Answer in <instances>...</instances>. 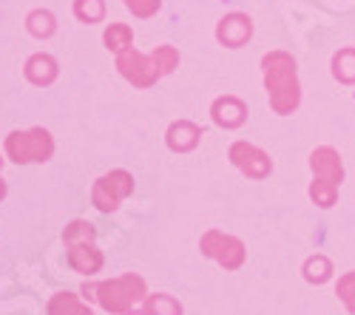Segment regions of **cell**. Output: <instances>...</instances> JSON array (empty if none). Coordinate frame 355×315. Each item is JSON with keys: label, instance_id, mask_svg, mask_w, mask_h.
I'll list each match as a JSON object with an SVG mask.
<instances>
[{"label": "cell", "instance_id": "cell-22", "mask_svg": "<svg viewBox=\"0 0 355 315\" xmlns=\"http://www.w3.org/2000/svg\"><path fill=\"white\" fill-rule=\"evenodd\" d=\"M310 199H313L318 208H333L336 199H338V185L324 182V179H313V185H310Z\"/></svg>", "mask_w": 355, "mask_h": 315}, {"label": "cell", "instance_id": "cell-7", "mask_svg": "<svg viewBox=\"0 0 355 315\" xmlns=\"http://www.w3.org/2000/svg\"><path fill=\"white\" fill-rule=\"evenodd\" d=\"M227 159L233 162V168L239 170V174H245L248 179H268L270 170H273V159L270 154H264L259 145H253V142H233L230 151H227Z\"/></svg>", "mask_w": 355, "mask_h": 315}, {"label": "cell", "instance_id": "cell-4", "mask_svg": "<svg viewBox=\"0 0 355 315\" xmlns=\"http://www.w3.org/2000/svg\"><path fill=\"white\" fill-rule=\"evenodd\" d=\"M199 250H202L205 259L216 262L222 270H230V273L239 270L245 264V259H248L245 242L230 236V233H225V231H216V227H214V231H208V233H202Z\"/></svg>", "mask_w": 355, "mask_h": 315}, {"label": "cell", "instance_id": "cell-11", "mask_svg": "<svg viewBox=\"0 0 355 315\" xmlns=\"http://www.w3.org/2000/svg\"><path fill=\"white\" fill-rule=\"evenodd\" d=\"M199 139H202V128L191 120H176L165 131V145L173 154H191L199 145Z\"/></svg>", "mask_w": 355, "mask_h": 315}, {"label": "cell", "instance_id": "cell-23", "mask_svg": "<svg viewBox=\"0 0 355 315\" xmlns=\"http://www.w3.org/2000/svg\"><path fill=\"white\" fill-rule=\"evenodd\" d=\"M336 296L344 301L347 312L355 315V270H349V273H344V276L338 278V284H336Z\"/></svg>", "mask_w": 355, "mask_h": 315}, {"label": "cell", "instance_id": "cell-12", "mask_svg": "<svg viewBox=\"0 0 355 315\" xmlns=\"http://www.w3.org/2000/svg\"><path fill=\"white\" fill-rule=\"evenodd\" d=\"M66 250H69V253H66L69 267H71L74 273L85 276V278L97 276V273L103 270V264H105V255H103V250H100L97 244H80V247H66Z\"/></svg>", "mask_w": 355, "mask_h": 315}, {"label": "cell", "instance_id": "cell-27", "mask_svg": "<svg viewBox=\"0 0 355 315\" xmlns=\"http://www.w3.org/2000/svg\"><path fill=\"white\" fill-rule=\"evenodd\" d=\"M6 193H9V188H6L3 177H0V202H3V199H6Z\"/></svg>", "mask_w": 355, "mask_h": 315}, {"label": "cell", "instance_id": "cell-18", "mask_svg": "<svg viewBox=\"0 0 355 315\" xmlns=\"http://www.w3.org/2000/svg\"><path fill=\"white\" fill-rule=\"evenodd\" d=\"M142 309H145L148 315H182V312H185L182 304L176 301L173 296H168V293H154V296H148V298L142 301Z\"/></svg>", "mask_w": 355, "mask_h": 315}, {"label": "cell", "instance_id": "cell-6", "mask_svg": "<svg viewBox=\"0 0 355 315\" xmlns=\"http://www.w3.org/2000/svg\"><path fill=\"white\" fill-rule=\"evenodd\" d=\"M116 71H120L134 89H151V85H157V80L162 77V71L154 63V57L142 54L137 48L116 54Z\"/></svg>", "mask_w": 355, "mask_h": 315}, {"label": "cell", "instance_id": "cell-9", "mask_svg": "<svg viewBox=\"0 0 355 315\" xmlns=\"http://www.w3.org/2000/svg\"><path fill=\"white\" fill-rule=\"evenodd\" d=\"M211 120L225 131H236V128H242L248 123V105L233 94L216 97L214 105H211Z\"/></svg>", "mask_w": 355, "mask_h": 315}, {"label": "cell", "instance_id": "cell-14", "mask_svg": "<svg viewBox=\"0 0 355 315\" xmlns=\"http://www.w3.org/2000/svg\"><path fill=\"white\" fill-rule=\"evenodd\" d=\"M46 312L49 315H94L92 304H88L83 296H74L69 290H60L54 293L46 304Z\"/></svg>", "mask_w": 355, "mask_h": 315}, {"label": "cell", "instance_id": "cell-8", "mask_svg": "<svg viewBox=\"0 0 355 315\" xmlns=\"http://www.w3.org/2000/svg\"><path fill=\"white\" fill-rule=\"evenodd\" d=\"M253 37V20L242 12H230L216 26V40L225 48H242Z\"/></svg>", "mask_w": 355, "mask_h": 315}, {"label": "cell", "instance_id": "cell-15", "mask_svg": "<svg viewBox=\"0 0 355 315\" xmlns=\"http://www.w3.org/2000/svg\"><path fill=\"white\" fill-rule=\"evenodd\" d=\"M97 242V227L85 219H74L63 231V244L66 247H80V244H94Z\"/></svg>", "mask_w": 355, "mask_h": 315}, {"label": "cell", "instance_id": "cell-3", "mask_svg": "<svg viewBox=\"0 0 355 315\" xmlns=\"http://www.w3.org/2000/svg\"><path fill=\"white\" fill-rule=\"evenodd\" d=\"M3 151L9 162L15 165H32V162H49L54 156V136L49 128H26L12 131L3 142Z\"/></svg>", "mask_w": 355, "mask_h": 315}, {"label": "cell", "instance_id": "cell-26", "mask_svg": "<svg viewBox=\"0 0 355 315\" xmlns=\"http://www.w3.org/2000/svg\"><path fill=\"white\" fill-rule=\"evenodd\" d=\"M97 284H100V281H97ZM97 284H94V281H85L83 287H80V296H83L88 304H92V301H97Z\"/></svg>", "mask_w": 355, "mask_h": 315}, {"label": "cell", "instance_id": "cell-20", "mask_svg": "<svg viewBox=\"0 0 355 315\" xmlns=\"http://www.w3.org/2000/svg\"><path fill=\"white\" fill-rule=\"evenodd\" d=\"M304 278H307L310 284H324V281H330V278H333V262H330L324 253L310 255V259L304 262Z\"/></svg>", "mask_w": 355, "mask_h": 315}, {"label": "cell", "instance_id": "cell-16", "mask_svg": "<svg viewBox=\"0 0 355 315\" xmlns=\"http://www.w3.org/2000/svg\"><path fill=\"white\" fill-rule=\"evenodd\" d=\"M103 43L114 54H123V51L134 48V32H131V26L128 23H111L105 28V35H103Z\"/></svg>", "mask_w": 355, "mask_h": 315}, {"label": "cell", "instance_id": "cell-2", "mask_svg": "<svg viewBox=\"0 0 355 315\" xmlns=\"http://www.w3.org/2000/svg\"><path fill=\"white\" fill-rule=\"evenodd\" d=\"M148 298V284L137 273H123L97 284V304L111 315H125Z\"/></svg>", "mask_w": 355, "mask_h": 315}, {"label": "cell", "instance_id": "cell-13", "mask_svg": "<svg viewBox=\"0 0 355 315\" xmlns=\"http://www.w3.org/2000/svg\"><path fill=\"white\" fill-rule=\"evenodd\" d=\"M23 74H26V80L32 82V85H51L54 80H57V74H60V66H57V60L51 54H32L26 60V69H23Z\"/></svg>", "mask_w": 355, "mask_h": 315}, {"label": "cell", "instance_id": "cell-5", "mask_svg": "<svg viewBox=\"0 0 355 315\" xmlns=\"http://www.w3.org/2000/svg\"><path fill=\"white\" fill-rule=\"evenodd\" d=\"M131 193H134V177L128 174V170L116 168V170L103 174L94 182V188H92V205L100 213H114Z\"/></svg>", "mask_w": 355, "mask_h": 315}, {"label": "cell", "instance_id": "cell-17", "mask_svg": "<svg viewBox=\"0 0 355 315\" xmlns=\"http://www.w3.org/2000/svg\"><path fill=\"white\" fill-rule=\"evenodd\" d=\"M26 28H28V35L37 37V40H49L54 32H57V20L49 9H35V12H28L26 17Z\"/></svg>", "mask_w": 355, "mask_h": 315}, {"label": "cell", "instance_id": "cell-25", "mask_svg": "<svg viewBox=\"0 0 355 315\" xmlns=\"http://www.w3.org/2000/svg\"><path fill=\"white\" fill-rule=\"evenodd\" d=\"M123 3H125V9H128L134 17H142V20L154 17V15L162 9V0H123Z\"/></svg>", "mask_w": 355, "mask_h": 315}, {"label": "cell", "instance_id": "cell-19", "mask_svg": "<svg viewBox=\"0 0 355 315\" xmlns=\"http://www.w3.org/2000/svg\"><path fill=\"white\" fill-rule=\"evenodd\" d=\"M333 77L344 85H355V48H341L333 57Z\"/></svg>", "mask_w": 355, "mask_h": 315}, {"label": "cell", "instance_id": "cell-28", "mask_svg": "<svg viewBox=\"0 0 355 315\" xmlns=\"http://www.w3.org/2000/svg\"><path fill=\"white\" fill-rule=\"evenodd\" d=\"M125 315H148V312H145V309H142V312H137V309H131V312H125Z\"/></svg>", "mask_w": 355, "mask_h": 315}, {"label": "cell", "instance_id": "cell-1", "mask_svg": "<svg viewBox=\"0 0 355 315\" xmlns=\"http://www.w3.org/2000/svg\"><path fill=\"white\" fill-rule=\"evenodd\" d=\"M264 71V91H268L270 108L279 117H287L302 105V82H299V66H295L293 54L276 48L261 57Z\"/></svg>", "mask_w": 355, "mask_h": 315}, {"label": "cell", "instance_id": "cell-10", "mask_svg": "<svg viewBox=\"0 0 355 315\" xmlns=\"http://www.w3.org/2000/svg\"><path fill=\"white\" fill-rule=\"evenodd\" d=\"M310 170H313V179H324V182H333V185L344 182L341 154L330 145H321L310 154Z\"/></svg>", "mask_w": 355, "mask_h": 315}, {"label": "cell", "instance_id": "cell-21", "mask_svg": "<svg viewBox=\"0 0 355 315\" xmlns=\"http://www.w3.org/2000/svg\"><path fill=\"white\" fill-rule=\"evenodd\" d=\"M74 17L80 23H103L105 20V0H74Z\"/></svg>", "mask_w": 355, "mask_h": 315}, {"label": "cell", "instance_id": "cell-24", "mask_svg": "<svg viewBox=\"0 0 355 315\" xmlns=\"http://www.w3.org/2000/svg\"><path fill=\"white\" fill-rule=\"evenodd\" d=\"M151 57H154L157 69L162 71V77H165V74H171L176 66H180V51H176L173 46H157Z\"/></svg>", "mask_w": 355, "mask_h": 315}, {"label": "cell", "instance_id": "cell-29", "mask_svg": "<svg viewBox=\"0 0 355 315\" xmlns=\"http://www.w3.org/2000/svg\"><path fill=\"white\" fill-rule=\"evenodd\" d=\"M3 162H6V159H3V154H0V170H3Z\"/></svg>", "mask_w": 355, "mask_h": 315}]
</instances>
